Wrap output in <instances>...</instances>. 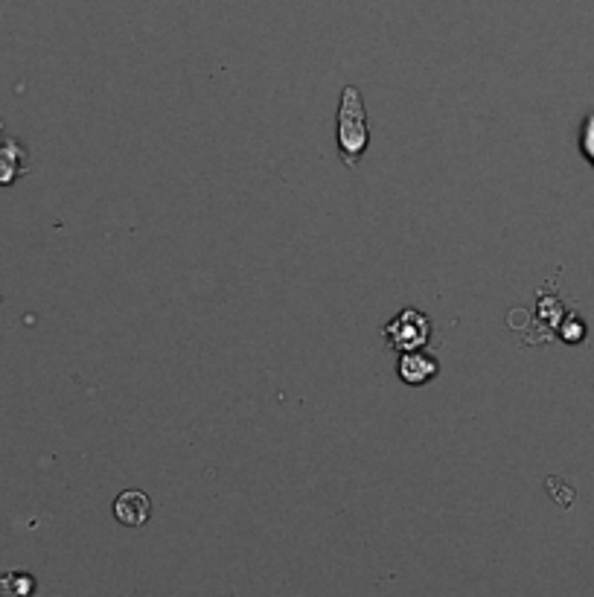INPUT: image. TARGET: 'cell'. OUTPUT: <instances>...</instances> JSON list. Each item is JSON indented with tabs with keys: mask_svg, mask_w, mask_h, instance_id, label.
I'll return each instance as SVG.
<instances>
[{
	"mask_svg": "<svg viewBox=\"0 0 594 597\" xmlns=\"http://www.w3.org/2000/svg\"><path fill=\"white\" fill-rule=\"evenodd\" d=\"M367 143H370V132H367V111H364L362 91L356 85H347L341 91V105H338V152H341V161L347 166L359 164Z\"/></svg>",
	"mask_w": 594,
	"mask_h": 597,
	"instance_id": "1",
	"label": "cell"
},
{
	"mask_svg": "<svg viewBox=\"0 0 594 597\" xmlns=\"http://www.w3.org/2000/svg\"><path fill=\"white\" fill-rule=\"evenodd\" d=\"M385 338H388V344H391L394 350H402V353H408V350H423L426 341L431 338L429 318H426L420 309L408 306V309H402L394 321L385 327Z\"/></svg>",
	"mask_w": 594,
	"mask_h": 597,
	"instance_id": "2",
	"label": "cell"
},
{
	"mask_svg": "<svg viewBox=\"0 0 594 597\" xmlns=\"http://www.w3.org/2000/svg\"><path fill=\"white\" fill-rule=\"evenodd\" d=\"M114 516L126 528H143L152 516V501L140 490H126L114 501Z\"/></svg>",
	"mask_w": 594,
	"mask_h": 597,
	"instance_id": "3",
	"label": "cell"
},
{
	"mask_svg": "<svg viewBox=\"0 0 594 597\" xmlns=\"http://www.w3.org/2000/svg\"><path fill=\"white\" fill-rule=\"evenodd\" d=\"M437 370H440L437 359L426 356L423 350H408L399 356V379L405 385H426L437 376Z\"/></svg>",
	"mask_w": 594,
	"mask_h": 597,
	"instance_id": "4",
	"label": "cell"
},
{
	"mask_svg": "<svg viewBox=\"0 0 594 597\" xmlns=\"http://www.w3.org/2000/svg\"><path fill=\"white\" fill-rule=\"evenodd\" d=\"M580 149H583V155L589 158V164L594 166V111L586 117V123H583V134H580Z\"/></svg>",
	"mask_w": 594,
	"mask_h": 597,
	"instance_id": "5",
	"label": "cell"
}]
</instances>
